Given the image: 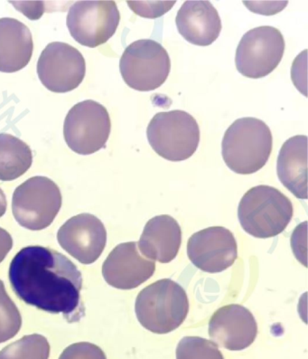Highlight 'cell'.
<instances>
[{
	"label": "cell",
	"instance_id": "6da1fadb",
	"mask_svg": "<svg viewBox=\"0 0 308 359\" xmlns=\"http://www.w3.org/2000/svg\"><path fill=\"white\" fill-rule=\"evenodd\" d=\"M9 280L18 297L39 310L62 314L69 323L85 316L83 276L66 256L43 246H28L15 255Z\"/></svg>",
	"mask_w": 308,
	"mask_h": 359
},
{
	"label": "cell",
	"instance_id": "7a4b0ae2",
	"mask_svg": "<svg viewBox=\"0 0 308 359\" xmlns=\"http://www.w3.org/2000/svg\"><path fill=\"white\" fill-rule=\"evenodd\" d=\"M272 130L257 118H238L227 129L222 154L227 167L239 175L258 172L267 164L272 152Z\"/></svg>",
	"mask_w": 308,
	"mask_h": 359
},
{
	"label": "cell",
	"instance_id": "3957f363",
	"mask_svg": "<svg viewBox=\"0 0 308 359\" xmlns=\"http://www.w3.org/2000/svg\"><path fill=\"white\" fill-rule=\"evenodd\" d=\"M294 209L290 199L275 187L257 186L242 196L238 217L242 229L256 238L279 236L290 223Z\"/></svg>",
	"mask_w": 308,
	"mask_h": 359
},
{
	"label": "cell",
	"instance_id": "277c9868",
	"mask_svg": "<svg viewBox=\"0 0 308 359\" xmlns=\"http://www.w3.org/2000/svg\"><path fill=\"white\" fill-rule=\"evenodd\" d=\"M139 323L155 334H167L178 329L189 312L186 290L170 279L158 280L143 289L136 299Z\"/></svg>",
	"mask_w": 308,
	"mask_h": 359
},
{
	"label": "cell",
	"instance_id": "5b68a950",
	"mask_svg": "<svg viewBox=\"0 0 308 359\" xmlns=\"http://www.w3.org/2000/svg\"><path fill=\"white\" fill-rule=\"evenodd\" d=\"M149 145L160 157L169 161H183L195 154L200 142V128L195 118L185 111L160 112L149 123Z\"/></svg>",
	"mask_w": 308,
	"mask_h": 359
},
{
	"label": "cell",
	"instance_id": "8992f818",
	"mask_svg": "<svg viewBox=\"0 0 308 359\" xmlns=\"http://www.w3.org/2000/svg\"><path fill=\"white\" fill-rule=\"evenodd\" d=\"M124 82L139 92L157 90L166 82L171 70L167 50L150 39L138 40L124 51L120 62Z\"/></svg>",
	"mask_w": 308,
	"mask_h": 359
},
{
	"label": "cell",
	"instance_id": "52a82bcc",
	"mask_svg": "<svg viewBox=\"0 0 308 359\" xmlns=\"http://www.w3.org/2000/svg\"><path fill=\"white\" fill-rule=\"evenodd\" d=\"M62 207L59 187L46 177L37 176L17 187L12 198V211L21 226L32 231L48 227Z\"/></svg>",
	"mask_w": 308,
	"mask_h": 359
},
{
	"label": "cell",
	"instance_id": "ba28073f",
	"mask_svg": "<svg viewBox=\"0 0 308 359\" xmlns=\"http://www.w3.org/2000/svg\"><path fill=\"white\" fill-rule=\"evenodd\" d=\"M111 123L107 109L87 100L74 106L64 124L65 142L80 155H91L105 148L110 137Z\"/></svg>",
	"mask_w": 308,
	"mask_h": 359
},
{
	"label": "cell",
	"instance_id": "9c48e42d",
	"mask_svg": "<svg viewBox=\"0 0 308 359\" xmlns=\"http://www.w3.org/2000/svg\"><path fill=\"white\" fill-rule=\"evenodd\" d=\"M120 21L116 2L112 0L78 1L67 15L71 36L80 45L95 48L114 36Z\"/></svg>",
	"mask_w": 308,
	"mask_h": 359
},
{
	"label": "cell",
	"instance_id": "30bf717a",
	"mask_svg": "<svg viewBox=\"0 0 308 359\" xmlns=\"http://www.w3.org/2000/svg\"><path fill=\"white\" fill-rule=\"evenodd\" d=\"M285 40L273 27H259L248 31L236 51L235 65L239 74L252 79L269 76L281 62Z\"/></svg>",
	"mask_w": 308,
	"mask_h": 359
},
{
	"label": "cell",
	"instance_id": "8fae6325",
	"mask_svg": "<svg viewBox=\"0 0 308 359\" xmlns=\"http://www.w3.org/2000/svg\"><path fill=\"white\" fill-rule=\"evenodd\" d=\"M85 74L83 55L79 50L65 43H50L37 62L39 79L52 93H64L78 88Z\"/></svg>",
	"mask_w": 308,
	"mask_h": 359
},
{
	"label": "cell",
	"instance_id": "7c38bea8",
	"mask_svg": "<svg viewBox=\"0 0 308 359\" xmlns=\"http://www.w3.org/2000/svg\"><path fill=\"white\" fill-rule=\"evenodd\" d=\"M188 255L198 269L209 273H222L235 263L238 257L237 242L227 228L208 227L190 237Z\"/></svg>",
	"mask_w": 308,
	"mask_h": 359
},
{
	"label": "cell",
	"instance_id": "4fadbf2b",
	"mask_svg": "<svg viewBox=\"0 0 308 359\" xmlns=\"http://www.w3.org/2000/svg\"><path fill=\"white\" fill-rule=\"evenodd\" d=\"M57 239L62 248L80 263L91 264L104 251L107 232L95 215L80 214L65 222L58 231Z\"/></svg>",
	"mask_w": 308,
	"mask_h": 359
},
{
	"label": "cell",
	"instance_id": "5bb4252c",
	"mask_svg": "<svg viewBox=\"0 0 308 359\" xmlns=\"http://www.w3.org/2000/svg\"><path fill=\"white\" fill-rule=\"evenodd\" d=\"M155 271V262L140 255L136 242L117 245L102 265L106 283L119 290L136 288L150 279Z\"/></svg>",
	"mask_w": 308,
	"mask_h": 359
},
{
	"label": "cell",
	"instance_id": "9a60e30c",
	"mask_svg": "<svg viewBox=\"0 0 308 359\" xmlns=\"http://www.w3.org/2000/svg\"><path fill=\"white\" fill-rule=\"evenodd\" d=\"M258 325L251 312L239 304L223 306L211 316L209 336L217 346L231 351L248 348L256 339Z\"/></svg>",
	"mask_w": 308,
	"mask_h": 359
},
{
	"label": "cell",
	"instance_id": "2e32d148",
	"mask_svg": "<svg viewBox=\"0 0 308 359\" xmlns=\"http://www.w3.org/2000/svg\"><path fill=\"white\" fill-rule=\"evenodd\" d=\"M176 24L180 35L195 46L211 45L222 31L217 9L206 0H188L177 12Z\"/></svg>",
	"mask_w": 308,
	"mask_h": 359
},
{
	"label": "cell",
	"instance_id": "e0dca14e",
	"mask_svg": "<svg viewBox=\"0 0 308 359\" xmlns=\"http://www.w3.org/2000/svg\"><path fill=\"white\" fill-rule=\"evenodd\" d=\"M182 243L178 222L167 215H158L146 224L138 246L143 255L161 264L172 262Z\"/></svg>",
	"mask_w": 308,
	"mask_h": 359
},
{
	"label": "cell",
	"instance_id": "ac0fdd59",
	"mask_svg": "<svg viewBox=\"0 0 308 359\" xmlns=\"http://www.w3.org/2000/svg\"><path fill=\"white\" fill-rule=\"evenodd\" d=\"M32 34L15 18H0V72L12 74L26 67L32 58Z\"/></svg>",
	"mask_w": 308,
	"mask_h": 359
},
{
	"label": "cell",
	"instance_id": "d6986e66",
	"mask_svg": "<svg viewBox=\"0 0 308 359\" xmlns=\"http://www.w3.org/2000/svg\"><path fill=\"white\" fill-rule=\"evenodd\" d=\"M276 172L280 182L295 198H307V137L288 139L280 149Z\"/></svg>",
	"mask_w": 308,
	"mask_h": 359
},
{
	"label": "cell",
	"instance_id": "ffe728a7",
	"mask_svg": "<svg viewBox=\"0 0 308 359\" xmlns=\"http://www.w3.org/2000/svg\"><path fill=\"white\" fill-rule=\"evenodd\" d=\"M32 163V151L26 142L10 134L0 133V180L18 179Z\"/></svg>",
	"mask_w": 308,
	"mask_h": 359
},
{
	"label": "cell",
	"instance_id": "44dd1931",
	"mask_svg": "<svg viewBox=\"0 0 308 359\" xmlns=\"http://www.w3.org/2000/svg\"><path fill=\"white\" fill-rule=\"evenodd\" d=\"M48 339L38 334L24 336L0 351V359H48Z\"/></svg>",
	"mask_w": 308,
	"mask_h": 359
},
{
	"label": "cell",
	"instance_id": "7402d4cb",
	"mask_svg": "<svg viewBox=\"0 0 308 359\" xmlns=\"http://www.w3.org/2000/svg\"><path fill=\"white\" fill-rule=\"evenodd\" d=\"M22 318L20 311L6 292L0 280V343L14 338L20 332Z\"/></svg>",
	"mask_w": 308,
	"mask_h": 359
},
{
	"label": "cell",
	"instance_id": "603a6c76",
	"mask_svg": "<svg viewBox=\"0 0 308 359\" xmlns=\"http://www.w3.org/2000/svg\"><path fill=\"white\" fill-rule=\"evenodd\" d=\"M176 359H224L216 343L200 337H185L176 348Z\"/></svg>",
	"mask_w": 308,
	"mask_h": 359
},
{
	"label": "cell",
	"instance_id": "cb8c5ba5",
	"mask_svg": "<svg viewBox=\"0 0 308 359\" xmlns=\"http://www.w3.org/2000/svg\"><path fill=\"white\" fill-rule=\"evenodd\" d=\"M134 13L146 18H158L167 13L176 1H127Z\"/></svg>",
	"mask_w": 308,
	"mask_h": 359
},
{
	"label": "cell",
	"instance_id": "d4e9b609",
	"mask_svg": "<svg viewBox=\"0 0 308 359\" xmlns=\"http://www.w3.org/2000/svg\"><path fill=\"white\" fill-rule=\"evenodd\" d=\"M59 359H107L98 346L89 342H80L65 348Z\"/></svg>",
	"mask_w": 308,
	"mask_h": 359
},
{
	"label": "cell",
	"instance_id": "484cf974",
	"mask_svg": "<svg viewBox=\"0 0 308 359\" xmlns=\"http://www.w3.org/2000/svg\"><path fill=\"white\" fill-rule=\"evenodd\" d=\"M13 246L12 237L5 229L0 227V263L6 258Z\"/></svg>",
	"mask_w": 308,
	"mask_h": 359
},
{
	"label": "cell",
	"instance_id": "4316f807",
	"mask_svg": "<svg viewBox=\"0 0 308 359\" xmlns=\"http://www.w3.org/2000/svg\"><path fill=\"white\" fill-rule=\"evenodd\" d=\"M7 211V198L3 190L0 189V217L5 215Z\"/></svg>",
	"mask_w": 308,
	"mask_h": 359
}]
</instances>
